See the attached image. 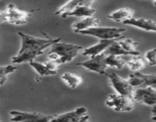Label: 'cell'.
<instances>
[{
  "label": "cell",
  "mask_w": 156,
  "mask_h": 122,
  "mask_svg": "<svg viewBox=\"0 0 156 122\" xmlns=\"http://www.w3.org/2000/svg\"><path fill=\"white\" fill-rule=\"evenodd\" d=\"M18 34L21 38V45L18 53L11 58L12 63L14 64L32 62L38 56L44 54L46 49L61 41L60 38L54 39L50 37L41 38L23 32H18Z\"/></svg>",
  "instance_id": "obj_1"
},
{
  "label": "cell",
  "mask_w": 156,
  "mask_h": 122,
  "mask_svg": "<svg viewBox=\"0 0 156 122\" xmlns=\"http://www.w3.org/2000/svg\"><path fill=\"white\" fill-rule=\"evenodd\" d=\"M82 50H83L82 46L59 41L51 46V49L47 53V57L50 61H53L60 66L73 61Z\"/></svg>",
  "instance_id": "obj_2"
},
{
  "label": "cell",
  "mask_w": 156,
  "mask_h": 122,
  "mask_svg": "<svg viewBox=\"0 0 156 122\" xmlns=\"http://www.w3.org/2000/svg\"><path fill=\"white\" fill-rule=\"evenodd\" d=\"M126 29L123 27H95L82 30L79 34L94 37L100 40H121L124 38Z\"/></svg>",
  "instance_id": "obj_3"
},
{
  "label": "cell",
  "mask_w": 156,
  "mask_h": 122,
  "mask_svg": "<svg viewBox=\"0 0 156 122\" xmlns=\"http://www.w3.org/2000/svg\"><path fill=\"white\" fill-rule=\"evenodd\" d=\"M9 114L12 122H50L54 117L53 114H46L37 111H21L18 110H12L9 112Z\"/></svg>",
  "instance_id": "obj_4"
},
{
  "label": "cell",
  "mask_w": 156,
  "mask_h": 122,
  "mask_svg": "<svg viewBox=\"0 0 156 122\" xmlns=\"http://www.w3.org/2000/svg\"><path fill=\"white\" fill-rule=\"evenodd\" d=\"M105 105L117 112H129L133 109L135 103L131 98L112 93L108 95Z\"/></svg>",
  "instance_id": "obj_5"
},
{
  "label": "cell",
  "mask_w": 156,
  "mask_h": 122,
  "mask_svg": "<svg viewBox=\"0 0 156 122\" xmlns=\"http://www.w3.org/2000/svg\"><path fill=\"white\" fill-rule=\"evenodd\" d=\"M131 99L134 103H141L148 106H154L156 104L155 86H146L133 89Z\"/></svg>",
  "instance_id": "obj_6"
},
{
  "label": "cell",
  "mask_w": 156,
  "mask_h": 122,
  "mask_svg": "<svg viewBox=\"0 0 156 122\" xmlns=\"http://www.w3.org/2000/svg\"><path fill=\"white\" fill-rule=\"evenodd\" d=\"M89 120L88 109L81 106L73 111L54 115L50 122H84Z\"/></svg>",
  "instance_id": "obj_7"
},
{
  "label": "cell",
  "mask_w": 156,
  "mask_h": 122,
  "mask_svg": "<svg viewBox=\"0 0 156 122\" xmlns=\"http://www.w3.org/2000/svg\"><path fill=\"white\" fill-rule=\"evenodd\" d=\"M5 13L7 22L13 25H24L31 17L30 12L20 10L13 3L8 4Z\"/></svg>",
  "instance_id": "obj_8"
},
{
  "label": "cell",
  "mask_w": 156,
  "mask_h": 122,
  "mask_svg": "<svg viewBox=\"0 0 156 122\" xmlns=\"http://www.w3.org/2000/svg\"><path fill=\"white\" fill-rule=\"evenodd\" d=\"M106 75L109 79L110 84L114 88V91L116 92L115 93L120 95L131 98L134 88H133L129 85L126 79H123L121 76L114 73Z\"/></svg>",
  "instance_id": "obj_9"
},
{
  "label": "cell",
  "mask_w": 156,
  "mask_h": 122,
  "mask_svg": "<svg viewBox=\"0 0 156 122\" xmlns=\"http://www.w3.org/2000/svg\"><path fill=\"white\" fill-rule=\"evenodd\" d=\"M106 55L104 53L91 57L89 59L84 62L77 63L76 66H79L88 71L97 73L101 75H106V69L108 68L105 64V59Z\"/></svg>",
  "instance_id": "obj_10"
},
{
  "label": "cell",
  "mask_w": 156,
  "mask_h": 122,
  "mask_svg": "<svg viewBox=\"0 0 156 122\" xmlns=\"http://www.w3.org/2000/svg\"><path fill=\"white\" fill-rule=\"evenodd\" d=\"M94 1L89 0H80L77 5L72 12L66 14L62 18H67L69 17H77V18H87L93 17L96 13V9L92 6Z\"/></svg>",
  "instance_id": "obj_11"
},
{
  "label": "cell",
  "mask_w": 156,
  "mask_h": 122,
  "mask_svg": "<svg viewBox=\"0 0 156 122\" xmlns=\"http://www.w3.org/2000/svg\"><path fill=\"white\" fill-rule=\"evenodd\" d=\"M129 85L133 87L155 86L156 84V74H144L139 72H133L126 79Z\"/></svg>",
  "instance_id": "obj_12"
},
{
  "label": "cell",
  "mask_w": 156,
  "mask_h": 122,
  "mask_svg": "<svg viewBox=\"0 0 156 122\" xmlns=\"http://www.w3.org/2000/svg\"><path fill=\"white\" fill-rule=\"evenodd\" d=\"M29 64L41 76H54L57 73L59 67V64L50 60L46 63H40L34 60L29 63Z\"/></svg>",
  "instance_id": "obj_13"
},
{
  "label": "cell",
  "mask_w": 156,
  "mask_h": 122,
  "mask_svg": "<svg viewBox=\"0 0 156 122\" xmlns=\"http://www.w3.org/2000/svg\"><path fill=\"white\" fill-rule=\"evenodd\" d=\"M123 24L135 27L136 28L146 30V31L155 32L156 30V22L152 19H147V18H132L131 19L126 21L123 23Z\"/></svg>",
  "instance_id": "obj_14"
},
{
  "label": "cell",
  "mask_w": 156,
  "mask_h": 122,
  "mask_svg": "<svg viewBox=\"0 0 156 122\" xmlns=\"http://www.w3.org/2000/svg\"><path fill=\"white\" fill-rule=\"evenodd\" d=\"M101 21L96 17H87V18H83L82 19L75 21L72 25V29L74 30V32L79 34L82 30L98 27Z\"/></svg>",
  "instance_id": "obj_15"
},
{
  "label": "cell",
  "mask_w": 156,
  "mask_h": 122,
  "mask_svg": "<svg viewBox=\"0 0 156 122\" xmlns=\"http://www.w3.org/2000/svg\"><path fill=\"white\" fill-rule=\"evenodd\" d=\"M117 41L119 40H100L98 44L85 49L82 52V55L85 56H89L90 58L97 56L104 53L110 45Z\"/></svg>",
  "instance_id": "obj_16"
},
{
  "label": "cell",
  "mask_w": 156,
  "mask_h": 122,
  "mask_svg": "<svg viewBox=\"0 0 156 122\" xmlns=\"http://www.w3.org/2000/svg\"><path fill=\"white\" fill-rule=\"evenodd\" d=\"M135 12L130 8H122L108 15V18L117 23H123L133 18Z\"/></svg>",
  "instance_id": "obj_17"
},
{
  "label": "cell",
  "mask_w": 156,
  "mask_h": 122,
  "mask_svg": "<svg viewBox=\"0 0 156 122\" xmlns=\"http://www.w3.org/2000/svg\"><path fill=\"white\" fill-rule=\"evenodd\" d=\"M118 44L129 55H132V56H140V52L137 50L139 42L134 41L130 38H127L125 40H120L118 41Z\"/></svg>",
  "instance_id": "obj_18"
},
{
  "label": "cell",
  "mask_w": 156,
  "mask_h": 122,
  "mask_svg": "<svg viewBox=\"0 0 156 122\" xmlns=\"http://www.w3.org/2000/svg\"><path fill=\"white\" fill-rule=\"evenodd\" d=\"M61 79L71 88H76L83 82V79L79 75L73 73H65L61 76Z\"/></svg>",
  "instance_id": "obj_19"
},
{
  "label": "cell",
  "mask_w": 156,
  "mask_h": 122,
  "mask_svg": "<svg viewBox=\"0 0 156 122\" xmlns=\"http://www.w3.org/2000/svg\"><path fill=\"white\" fill-rule=\"evenodd\" d=\"M147 63L144 57L140 56H133L131 59L126 61V66L133 72H139L146 66Z\"/></svg>",
  "instance_id": "obj_20"
},
{
  "label": "cell",
  "mask_w": 156,
  "mask_h": 122,
  "mask_svg": "<svg viewBox=\"0 0 156 122\" xmlns=\"http://www.w3.org/2000/svg\"><path fill=\"white\" fill-rule=\"evenodd\" d=\"M105 64L107 67H115V68L121 70L126 65V60L123 59L121 56L116 55H106L105 59Z\"/></svg>",
  "instance_id": "obj_21"
},
{
  "label": "cell",
  "mask_w": 156,
  "mask_h": 122,
  "mask_svg": "<svg viewBox=\"0 0 156 122\" xmlns=\"http://www.w3.org/2000/svg\"><path fill=\"white\" fill-rule=\"evenodd\" d=\"M17 70L18 67L13 65L0 66V87L7 82L8 76Z\"/></svg>",
  "instance_id": "obj_22"
},
{
  "label": "cell",
  "mask_w": 156,
  "mask_h": 122,
  "mask_svg": "<svg viewBox=\"0 0 156 122\" xmlns=\"http://www.w3.org/2000/svg\"><path fill=\"white\" fill-rule=\"evenodd\" d=\"M78 3H79V1H77V0H72V1L67 2L66 4L62 5L61 7H59L56 11L55 15H59V16H60L62 18V16H64L65 15L72 12L73 10V9L77 5Z\"/></svg>",
  "instance_id": "obj_23"
},
{
  "label": "cell",
  "mask_w": 156,
  "mask_h": 122,
  "mask_svg": "<svg viewBox=\"0 0 156 122\" xmlns=\"http://www.w3.org/2000/svg\"><path fill=\"white\" fill-rule=\"evenodd\" d=\"M145 60L146 61V63L150 65L151 66H155L156 65V50L155 48L152 50H148L145 54L144 57Z\"/></svg>",
  "instance_id": "obj_24"
},
{
  "label": "cell",
  "mask_w": 156,
  "mask_h": 122,
  "mask_svg": "<svg viewBox=\"0 0 156 122\" xmlns=\"http://www.w3.org/2000/svg\"><path fill=\"white\" fill-rule=\"evenodd\" d=\"M4 22H7L5 11L0 10V24H2Z\"/></svg>",
  "instance_id": "obj_25"
},
{
  "label": "cell",
  "mask_w": 156,
  "mask_h": 122,
  "mask_svg": "<svg viewBox=\"0 0 156 122\" xmlns=\"http://www.w3.org/2000/svg\"><path fill=\"white\" fill-rule=\"evenodd\" d=\"M84 122H91V121H90V120H86V121H84Z\"/></svg>",
  "instance_id": "obj_26"
},
{
  "label": "cell",
  "mask_w": 156,
  "mask_h": 122,
  "mask_svg": "<svg viewBox=\"0 0 156 122\" xmlns=\"http://www.w3.org/2000/svg\"><path fill=\"white\" fill-rule=\"evenodd\" d=\"M0 122H2V120H1V115H0Z\"/></svg>",
  "instance_id": "obj_27"
}]
</instances>
